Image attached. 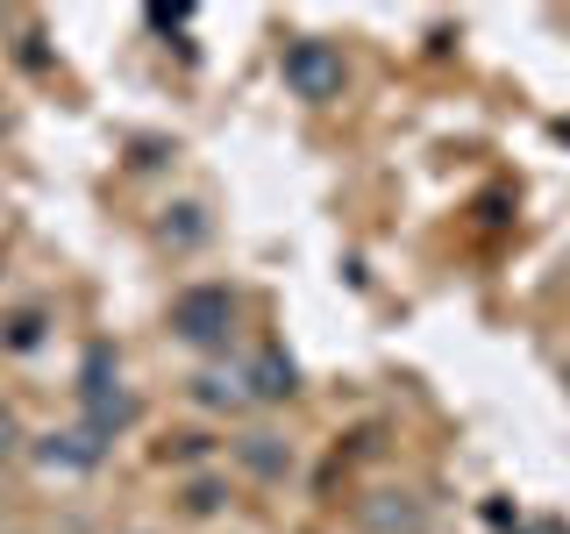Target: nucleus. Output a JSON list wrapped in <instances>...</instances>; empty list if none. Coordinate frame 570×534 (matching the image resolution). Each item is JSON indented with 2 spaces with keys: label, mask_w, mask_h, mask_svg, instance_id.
<instances>
[{
  "label": "nucleus",
  "mask_w": 570,
  "mask_h": 534,
  "mask_svg": "<svg viewBox=\"0 0 570 534\" xmlns=\"http://www.w3.org/2000/svg\"><path fill=\"white\" fill-rule=\"evenodd\" d=\"M542 534H557V527H542Z\"/></svg>",
  "instance_id": "obj_8"
},
{
  "label": "nucleus",
  "mask_w": 570,
  "mask_h": 534,
  "mask_svg": "<svg viewBox=\"0 0 570 534\" xmlns=\"http://www.w3.org/2000/svg\"><path fill=\"white\" fill-rule=\"evenodd\" d=\"M79 399H86V435H100V442H115L121 427L136 421V399H129L115 378H107V356H94V364H86Z\"/></svg>",
  "instance_id": "obj_3"
},
{
  "label": "nucleus",
  "mask_w": 570,
  "mask_h": 534,
  "mask_svg": "<svg viewBox=\"0 0 570 534\" xmlns=\"http://www.w3.org/2000/svg\"><path fill=\"white\" fill-rule=\"evenodd\" d=\"M228 320H236V299H228V285H193V293L171 299V335L193 349H214L228 343Z\"/></svg>",
  "instance_id": "obj_2"
},
{
  "label": "nucleus",
  "mask_w": 570,
  "mask_h": 534,
  "mask_svg": "<svg viewBox=\"0 0 570 534\" xmlns=\"http://www.w3.org/2000/svg\"><path fill=\"white\" fill-rule=\"evenodd\" d=\"M14 449V414H8V399H0V456Z\"/></svg>",
  "instance_id": "obj_7"
},
{
  "label": "nucleus",
  "mask_w": 570,
  "mask_h": 534,
  "mask_svg": "<svg viewBox=\"0 0 570 534\" xmlns=\"http://www.w3.org/2000/svg\"><path fill=\"white\" fill-rule=\"evenodd\" d=\"M343 50L335 43H321V36H299L293 50H285V86H293L299 100H314V107H328V100H343Z\"/></svg>",
  "instance_id": "obj_1"
},
{
  "label": "nucleus",
  "mask_w": 570,
  "mask_h": 534,
  "mask_svg": "<svg viewBox=\"0 0 570 534\" xmlns=\"http://www.w3.org/2000/svg\"><path fill=\"white\" fill-rule=\"evenodd\" d=\"M200 399L207 406H243L249 399V378H236V370H207V378H200Z\"/></svg>",
  "instance_id": "obj_6"
},
{
  "label": "nucleus",
  "mask_w": 570,
  "mask_h": 534,
  "mask_svg": "<svg viewBox=\"0 0 570 534\" xmlns=\"http://www.w3.org/2000/svg\"><path fill=\"white\" fill-rule=\"evenodd\" d=\"M100 449H107L100 435H86V427H65V435H43V442H36V463H43L50 477H86V471L100 463Z\"/></svg>",
  "instance_id": "obj_4"
},
{
  "label": "nucleus",
  "mask_w": 570,
  "mask_h": 534,
  "mask_svg": "<svg viewBox=\"0 0 570 534\" xmlns=\"http://www.w3.org/2000/svg\"><path fill=\"white\" fill-rule=\"evenodd\" d=\"M243 378H249V399H293V364H285V356H272V349H264L257 364L243 370Z\"/></svg>",
  "instance_id": "obj_5"
}]
</instances>
